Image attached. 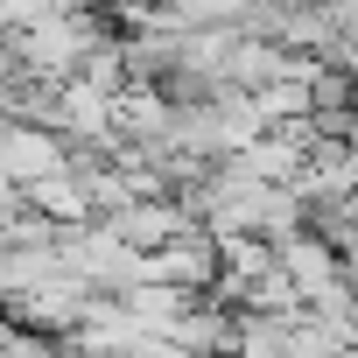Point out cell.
Masks as SVG:
<instances>
[{"label":"cell","instance_id":"6da1fadb","mask_svg":"<svg viewBox=\"0 0 358 358\" xmlns=\"http://www.w3.org/2000/svg\"><path fill=\"white\" fill-rule=\"evenodd\" d=\"M57 267L78 274L92 295H120V288H134L141 253H134L106 218H85V225H64V232H57Z\"/></svg>","mask_w":358,"mask_h":358},{"label":"cell","instance_id":"7a4b0ae2","mask_svg":"<svg viewBox=\"0 0 358 358\" xmlns=\"http://www.w3.org/2000/svg\"><path fill=\"white\" fill-rule=\"evenodd\" d=\"M71 169V141L57 127H36V120H15V113H0V176L8 183H36V176H57Z\"/></svg>","mask_w":358,"mask_h":358},{"label":"cell","instance_id":"3957f363","mask_svg":"<svg viewBox=\"0 0 358 358\" xmlns=\"http://www.w3.org/2000/svg\"><path fill=\"white\" fill-rule=\"evenodd\" d=\"M134 281H176V288H190V295H211V281H218V239L204 225H183L169 246L141 253V274Z\"/></svg>","mask_w":358,"mask_h":358},{"label":"cell","instance_id":"277c9868","mask_svg":"<svg viewBox=\"0 0 358 358\" xmlns=\"http://www.w3.org/2000/svg\"><path fill=\"white\" fill-rule=\"evenodd\" d=\"M85 302H92V288L78 281V274H43V281H29L15 302H8V316L22 323V330H36V337H64L78 316H85Z\"/></svg>","mask_w":358,"mask_h":358},{"label":"cell","instance_id":"5b68a950","mask_svg":"<svg viewBox=\"0 0 358 358\" xmlns=\"http://www.w3.org/2000/svg\"><path fill=\"white\" fill-rule=\"evenodd\" d=\"M106 225H113V232H120L134 253H155V246H169L176 232H183L190 218L176 211V197H134V204H127V211H113Z\"/></svg>","mask_w":358,"mask_h":358},{"label":"cell","instance_id":"8992f818","mask_svg":"<svg viewBox=\"0 0 358 358\" xmlns=\"http://www.w3.org/2000/svg\"><path fill=\"white\" fill-rule=\"evenodd\" d=\"M22 197H29V211H43V218H50L57 232H64V225H85V218H92V197H85V176H78V169L36 176V183H29Z\"/></svg>","mask_w":358,"mask_h":358},{"label":"cell","instance_id":"52a82bcc","mask_svg":"<svg viewBox=\"0 0 358 358\" xmlns=\"http://www.w3.org/2000/svg\"><path fill=\"white\" fill-rule=\"evenodd\" d=\"M120 302L141 316V330H162V337H169L176 316H183L197 295H190V288H176V281H134V288H120Z\"/></svg>","mask_w":358,"mask_h":358},{"label":"cell","instance_id":"ba28073f","mask_svg":"<svg viewBox=\"0 0 358 358\" xmlns=\"http://www.w3.org/2000/svg\"><path fill=\"white\" fill-rule=\"evenodd\" d=\"M29 71H22V57H15V43L0 36V113H8V99H15V85H22Z\"/></svg>","mask_w":358,"mask_h":358},{"label":"cell","instance_id":"9c48e42d","mask_svg":"<svg viewBox=\"0 0 358 358\" xmlns=\"http://www.w3.org/2000/svg\"><path fill=\"white\" fill-rule=\"evenodd\" d=\"M0 358H15V351H0Z\"/></svg>","mask_w":358,"mask_h":358}]
</instances>
